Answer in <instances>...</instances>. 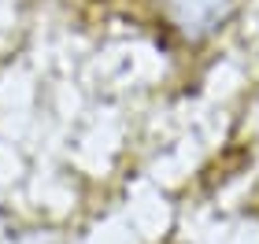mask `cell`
<instances>
[{
  "mask_svg": "<svg viewBox=\"0 0 259 244\" xmlns=\"http://www.w3.org/2000/svg\"><path fill=\"white\" fill-rule=\"evenodd\" d=\"M163 41L182 52H200L237 22L244 0H148Z\"/></svg>",
  "mask_w": 259,
  "mask_h": 244,
  "instance_id": "obj_1",
  "label": "cell"
}]
</instances>
